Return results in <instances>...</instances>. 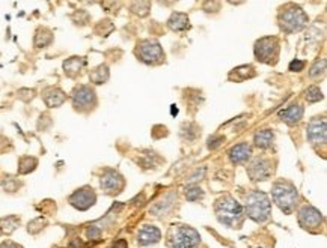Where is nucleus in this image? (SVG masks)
<instances>
[{"instance_id": "nucleus-5", "label": "nucleus", "mask_w": 327, "mask_h": 248, "mask_svg": "<svg viewBox=\"0 0 327 248\" xmlns=\"http://www.w3.org/2000/svg\"><path fill=\"white\" fill-rule=\"evenodd\" d=\"M168 242L171 248H198L201 244V235L190 226L178 224L171 227Z\"/></svg>"}, {"instance_id": "nucleus-24", "label": "nucleus", "mask_w": 327, "mask_h": 248, "mask_svg": "<svg viewBox=\"0 0 327 248\" xmlns=\"http://www.w3.org/2000/svg\"><path fill=\"white\" fill-rule=\"evenodd\" d=\"M255 140V145L261 149H267L273 145V140H275V134L272 130H261L255 134L254 137Z\"/></svg>"}, {"instance_id": "nucleus-23", "label": "nucleus", "mask_w": 327, "mask_h": 248, "mask_svg": "<svg viewBox=\"0 0 327 248\" xmlns=\"http://www.w3.org/2000/svg\"><path fill=\"white\" fill-rule=\"evenodd\" d=\"M110 77V71H109V66L107 65H98L97 68H94L91 72H89V80L91 83L94 84H104Z\"/></svg>"}, {"instance_id": "nucleus-1", "label": "nucleus", "mask_w": 327, "mask_h": 248, "mask_svg": "<svg viewBox=\"0 0 327 248\" xmlns=\"http://www.w3.org/2000/svg\"><path fill=\"white\" fill-rule=\"evenodd\" d=\"M214 212L220 224L229 229H240L243 223V206L231 196L220 197L214 205Z\"/></svg>"}, {"instance_id": "nucleus-10", "label": "nucleus", "mask_w": 327, "mask_h": 248, "mask_svg": "<svg viewBox=\"0 0 327 248\" xmlns=\"http://www.w3.org/2000/svg\"><path fill=\"white\" fill-rule=\"evenodd\" d=\"M297 220L302 229L308 230V232H318L321 224H323V215L318 209H315L314 206L305 205L300 208L299 214H297Z\"/></svg>"}, {"instance_id": "nucleus-29", "label": "nucleus", "mask_w": 327, "mask_h": 248, "mask_svg": "<svg viewBox=\"0 0 327 248\" xmlns=\"http://www.w3.org/2000/svg\"><path fill=\"white\" fill-rule=\"evenodd\" d=\"M202 197H204V191L198 185H190V187L186 188V199L189 202H196V200H199Z\"/></svg>"}, {"instance_id": "nucleus-2", "label": "nucleus", "mask_w": 327, "mask_h": 248, "mask_svg": "<svg viewBox=\"0 0 327 248\" xmlns=\"http://www.w3.org/2000/svg\"><path fill=\"white\" fill-rule=\"evenodd\" d=\"M246 217L254 220L255 223H266L272 214V202L269 196L263 191H252L246 196V203L243 208Z\"/></svg>"}, {"instance_id": "nucleus-41", "label": "nucleus", "mask_w": 327, "mask_h": 248, "mask_svg": "<svg viewBox=\"0 0 327 248\" xmlns=\"http://www.w3.org/2000/svg\"><path fill=\"white\" fill-rule=\"evenodd\" d=\"M6 149H11V142L5 137H0V151H6Z\"/></svg>"}, {"instance_id": "nucleus-21", "label": "nucleus", "mask_w": 327, "mask_h": 248, "mask_svg": "<svg viewBox=\"0 0 327 248\" xmlns=\"http://www.w3.org/2000/svg\"><path fill=\"white\" fill-rule=\"evenodd\" d=\"M168 26L171 30L174 32H183L186 29H189V17L187 14H183V12H174L171 15V18L168 20Z\"/></svg>"}, {"instance_id": "nucleus-26", "label": "nucleus", "mask_w": 327, "mask_h": 248, "mask_svg": "<svg viewBox=\"0 0 327 248\" xmlns=\"http://www.w3.org/2000/svg\"><path fill=\"white\" fill-rule=\"evenodd\" d=\"M38 167V160L35 157H21L18 161V173L29 175Z\"/></svg>"}, {"instance_id": "nucleus-14", "label": "nucleus", "mask_w": 327, "mask_h": 248, "mask_svg": "<svg viewBox=\"0 0 327 248\" xmlns=\"http://www.w3.org/2000/svg\"><path fill=\"white\" fill-rule=\"evenodd\" d=\"M175 203H177V193L169 191V193H166L160 200H157V202L151 206L149 212H151L154 217H158V218L168 217V214H171L172 209L175 208Z\"/></svg>"}, {"instance_id": "nucleus-35", "label": "nucleus", "mask_w": 327, "mask_h": 248, "mask_svg": "<svg viewBox=\"0 0 327 248\" xmlns=\"http://www.w3.org/2000/svg\"><path fill=\"white\" fill-rule=\"evenodd\" d=\"M184 127H187V130H189V133H181V136H183L184 139H187V140H195V139L199 136V128H198L196 125L187 123V125H184ZM184 130H186V128H184Z\"/></svg>"}, {"instance_id": "nucleus-18", "label": "nucleus", "mask_w": 327, "mask_h": 248, "mask_svg": "<svg viewBox=\"0 0 327 248\" xmlns=\"http://www.w3.org/2000/svg\"><path fill=\"white\" fill-rule=\"evenodd\" d=\"M279 117H281V120H284L285 123L294 125V123H297V122L302 120V117H303V107L299 105V104H293V105H290V107L281 110V111H279Z\"/></svg>"}, {"instance_id": "nucleus-30", "label": "nucleus", "mask_w": 327, "mask_h": 248, "mask_svg": "<svg viewBox=\"0 0 327 248\" xmlns=\"http://www.w3.org/2000/svg\"><path fill=\"white\" fill-rule=\"evenodd\" d=\"M47 226V221H45V218H42V217H39V218H35V220H32L29 224H27V232L30 233V235H36V233H39L44 227Z\"/></svg>"}, {"instance_id": "nucleus-40", "label": "nucleus", "mask_w": 327, "mask_h": 248, "mask_svg": "<svg viewBox=\"0 0 327 248\" xmlns=\"http://www.w3.org/2000/svg\"><path fill=\"white\" fill-rule=\"evenodd\" d=\"M204 175H205V169H202L201 170V173H199V169L195 172V175L193 176H190V179H189V182H195V181H201V178H204Z\"/></svg>"}, {"instance_id": "nucleus-33", "label": "nucleus", "mask_w": 327, "mask_h": 248, "mask_svg": "<svg viewBox=\"0 0 327 248\" xmlns=\"http://www.w3.org/2000/svg\"><path fill=\"white\" fill-rule=\"evenodd\" d=\"M112 30H113V24H112V21H109V20L100 21L98 26L95 27V32H97L98 35H101V36H107Z\"/></svg>"}, {"instance_id": "nucleus-6", "label": "nucleus", "mask_w": 327, "mask_h": 248, "mask_svg": "<svg viewBox=\"0 0 327 248\" xmlns=\"http://www.w3.org/2000/svg\"><path fill=\"white\" fill-rule=\"evenodd\" d=\"M254 53L257 60L263 63H276L279 56V39L275 36H266L255 42Z\"/></svg>"}, {"instance_id": "nucleus-36", "label": "nucleus", "mask_w": 327, "mask_h": 248, "mask_svg": "<svg viewBox=\"0 0 327 248\" xmlns=\"http://www.w3.org/2000/svg\"><path fill=\"white\" fill-rule=\"evenodd\" d=\"M72 21H74L75 24H80V26L88 24V21H89V15H88L83 9H80V11H77L75 14H72Z\"/></svg>"}, {"instance_id": "nucleus-37", "label": "nucleus", "mask_w": 327, "mask_h": 248, "mask_svg": "<svg viewBox=\"0 0 327 248\" xmlns=\"http://www.w3.org/2000/svg\"><path fill=\"white\" fill-rule=\"evenodd\" d=\"M223 140H225L223 136H217V134L211 136V137L208 139V149H216V148H219L220 143H223Z\"/></svg>"}, {"instance_id": "nucleus-43", "label": "nucleus", "mask_w": 327, "mask_h": 248, "mask_svg": "<svg viewBox=\"0 0 327 248\" xmlns=\"http://www.w3.org/2000/svg\"><path fill=\"white\" fill-rule=\"evenodd\" d=\"M0 248H21L20 245H17L15 242H11V241H5L3 244H0Z\"/></svg>"}, {"instance_id": "nucleus-15", "label": "nucleus", "mask_w": 327, "mask_h": 248, "mask_svg": "<svg viewBox=\"0 0 327 248\" xmlns=\"http://www.w3.org/2000/svg\"><path fill=\"white\" fill-rule=\"evenodd\" d=\"M161 239V232L155 227V226H142L140 230L137 232V244L140 247H146V245H154Z\"/></svg>"}, {"instance_id": "nucleus-34", "label": "nucleus", "mask_w": 327, "mask_h": 248, "mask_svg": "<svg viewBox=\"0 0 327 248\" xmlns=\"http://www.w3.org/2000/svg\"><path fill=\"white\" fill-rule=\"evenodd\" d=\"M101 233H103V230L98 224H92L86 229V236L91 241H98L101 238Z\"/></svg>"}, {"instance_id": "nucleus-39", "label": "nucleus", "mask_w": 327, "mask_h": 248, "mask_svg": "<svg viewBox=\"0 0 327 248\" xmlns=\"http://www.w3.org/2000/svg\"><path fill=\"white\" fill-rule=\"evenodd\" d=\"M306 66V62L305 60H299V59H294L291 63H290V71H293V72H300V71H303V68Z\"/></svg>"}, {"instance_id": "nucleus-31", "label": "nucleus", "mask_w": 327, "mask_h": 248, "mask_svg": "<svg viewBox=\"0 0 327 248\" xmlns=\"http://www.w3.org/2000/svg\"><path fill=\"white\" fill-rule=\"evenodd\" d=\"M149 8H151V3H149V2H134V3L131 5V11H133L136 15H139V17L148 15Z\"/></svg>"}, {"instance_id": "nucleus-7", "label": "nucleus", "mask_w": 327, "mask_h": 248, "mask_svg": "<svg viewBox=\"0 0 327 248\" xmlns=\"http://www.w3.org/2000/svg\"><path fill=\"white\" fill-rule=\"evenodd\" d=\"M136 56L146 65H158L165 60V51L161 45L154 39H143L136 47Z\"/></svg>"}, {"instance_id": "nucleus-27", "label": "nucleus", "mask_w": 327, "mask_h": 248, "mask_svg": "<svg viewBox=\"0 0 327 248\" xmlns=\"http://www.w3.org/2000/svg\"><path fill=\"white\" fill-rule=\"evenodd\" d=\"M324 71H326V59H318L315 60V63L311 66V71H309V77L311 78H320L321 75H324Z\"/></svg>"}, {"instance_id": "nucleus-22", "label": "nucleus", "mask_w": 327, "mask_h": 248, "mask_svg": "<svg viewBox=\"0 0 327 248\" xmlns=\"http://www.w3.org/2000/svg\"><path fill=\"white\" fill-rule=\"evenodd\" d=\"M53 42V32L47 27H39L33 36V45L36 48H45Z\"/></svg>"}, {"instance_id": "nucleus-3", "label": "nucleus", "mask_w": 327, "mask_h": 248, "mask_svg": "<svg viewBox=\"0 0 327 248\" xmlns=\"http://www.w3.org/2000/svg\"><path fill=\"white\" fill-rule=\"evenodd\" d=\"M272 196H273L275 203L279 206V209L284 214L290 215L294 212L297 202H299V193H297V188L291 182H287V181L275 182L272 188Z\"/></svg>"}, {"instance_id": "nucleus-38", "label": "nucleus", "mask_w": 327, "mask_h": 248, "mask_svg": "<svg viewBox=\"0 0 327 248\" xmlns=\"http://www.w3.org/2000/svg\"><path fill=\"white\" fill-rule=\"evenodd\" d=\"M33 96H35V90L33 89H21V90H18V98L23 99V101H26V102H29L30 99H33Z\"/></svg>"}, {"instance_id": "nucleus-13", "label": "nucleus", "mask_w": 327, "mask_h": 248, "mask_svg": "<svg viewBox=\"0 0 327 248\" xmlns=\"http://www.w3.org/2000/svg\"><path fill=\"white\" fill-rule=\"evenodd\" d=\"M306 137L312 145H324L326 143V119L314 117L308 125Z\"/></svg>"}, {"instance_id": "nucleus-17", "label": "nucleus", "mask_w": 327, "mask_h": 248, "mask_svg": "<svg viewBox=\"0 0 327 248\" xmlns=\"http://www.w3.org/2000/svg\"><path fill=\"white\" fill-rule=\"evenodd\" d=\"M252 155V148L249 143H240V145H235L234 148H231L229 151V160L234 163V164H243L246 163Z\"/></svg>"}, {"instance_id": "nucleus-4", "label": "nucleus", "mask_w": 327, "mask_h": 248, "mask_svg": "<svg viewBox=\"0 0 327 248\" xmlns=\"http://www.w3.org/2000/svg\"><path fill=\"white\" fill-rule=\"evenodd\" d=\"M278 20H279V27L287 33L300 32L302 29L308 26V21H309L305 11L296 5H288L287 8H284Z\"/></svg>"}, {"instance_id": "nucleus-16", "label": "nucleus", "mask_w": 327, "mask_h": 248, "mask_svg": "<svg viewBox=\"0 0 327 248\" xmlns=\"http://www.w3.org/2000/svg\"><path fill=\"white\" fill-rule=\"evenodd\" d=\"M42 99L47 107L56 108V107H60L66 101V93L60 87L53 86V87H47L42 90Z\"/></svg>"}, {"instance_id": "nucleus-25", "label": "nucleus", "mask_w": 327, "mask_h": 248, "mask_svg": "<svg viewBox=\"0 0 327 248\" xmlns=\"http://www.w3.org/2000/svg\"><path fill=\"white\" fill-rule=\"evenodd\" d=\"M18 226H20V217H17V215H8V217L0 220V232L3 235L14 233Z\"/></svg>"}, {"instance_id": "nucleus-42", "label": "nucleus", "mask_w": 327, "mask_h": 248, "mask_svg": "<svg viewBox=\"0 0 327 248\" xmlns=\"http://www.w3.org/2000/svg\"><path fill=\"white\" fill-rule=\"evenodd\" d=\"M128 245H127V241L125 239H119V241H116L113 245H112V248H127Z\"/></svg>"}, {"instance_id": "nucleus-8", "label": "nucleus", "mask_w": 327, "mask_h": 248, "mask_svg": "<svg viewBox=\"0 0 327 248\" xmlns=\"http://www.w3.org/2000/svg\"><path fill=\"white\" fill-rule=\"evenodd\" d=\"M95 105H97V93L91 86L81 84L72 90V107L77 111L86 113L94 110Z\"/></svg>"}, {"instance_id": "nucleus-19", "label": "nucleus", "mask_w": 327, "mask_h": 248, "mask_svg": "<svg viewBox=\"0 0 327 248\" xmlns=\"http://www.w3.org/2000/svg\"><path fill=\"white\" fill-rule=\"evenodd\" d=\"M255 68L252 65H241L235 69H232L229 72V80L231 81H235V83H241L248 78H252L255 77Z\"/></svg>"}, {"instance_id": "nucleus-12", "label": "nucleus", "mask_w": 327, "mask_h": 248, "mask_svg": "<svg viewBox=\"0 0 327 248\" xmlns=\"http://www.w3.org/2000/svg\"><path fill=\"white\" fill-rule=\"evenodd\" d=\"M272 172V163L266 158H255L248 167V175L252 181H267Z\"/></svg>"}, {"instance_id": "nucleus-11", "label": "nucleus", "mask_w": 327, "mask_h": 248, "mask_svg": "<svg viewBox=\"0 0 327 248\" xmlns=\"http://www.w3.org/2000/svg\"><path fill=\"white\" fill-rule=\"evenodd\" d=\"M95 202L97 193L91 187H81L68 197V203L77 211H88L95 205Z\"/></svg>"}, {"instance_id": "nucleus-28", "label": "nucleus", "mask_w": 327, "mask_h": 248, "mask_svg": "<svg viewBox=\"0 0 327 248\" xmlns=\"http://www.w3.org/2000/svg\"><path fill=\"white\" fill-rule=\"evenodd\" d=\"M21 182L17 179V178H6V179H3L2 181V188L6 191V193H17L20 188H21Z\"/></svg>"}, {"instance_id": "nucleus-32", "label": "nucleus", "mask_w": 327, "mask_h": 248, "mask_svg": "<svg viewBox=\"0 0 327 248\" xmlns=\"http://www.w3.org/2000/svg\"><path fill=\"white\" fill-rule=\"evenodd\" d=\"M323 99V92L320 90V87L317 86H311L308 90H306V101L308 102H318Z\"/></svg>"}, {"instance_id": "nucleus-9", "label": "nucleus", "mask_w": 327, "mask_h": 248, "mask_svg": "<svg viewBox=\"0 0 327 248\" xmlns=\"http://www.w3.org/2000/svg\"><path fill=\"white\" fill-rule=\"evenodd\" d=\"M100 187L109 196H116L125 188L124 176L115 169H106L100 176Z\"/></svg>"}, {"instance_id": "nucleus-20", "label": "nucleus", "mask_w": 327, "mask_h": 248, "mask_svg": "<svg viewBox=\"0 0 327 248\" xmlns=\"http://www.w3.org/2000/svg\"><path fill=\"white\" fill-rule=\"evenodd\" d=\"M85 59L83 57H78V56H72L69 59H66L63 62V71L68 77H75L80 74V71L83 69L85 66Z\"/></svg>"}]
</instances>
